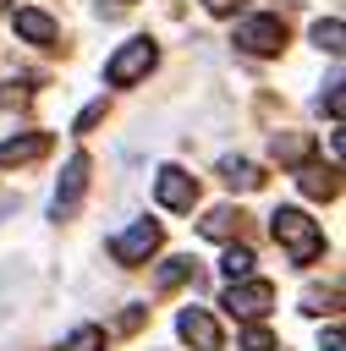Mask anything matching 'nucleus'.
<instances>
[{"instance_id":"1","label":"nucleus","mask_w":346,"mask_h":351,"mask_svg":"<svg viewBox=\"0 0 346 351\" xmlns=\"http://www.w3.org/2000/svg\"><path fill=\"white\" fill-rule=\"evenodd\" d=\"M269 230H275V241L291 252V263H313V258L324 252V236H319V225H313L302 208H275V214H269Z\"/></svg>"},{"instance_id":"2","label":"nucleus","mask_w":346,"mask_h":351,"mask_svg":"<svg viewBox=\"0 0 346 351\" xmlns=\"http://www.w3.org/2000/svg\"><path fill=\"white\" fill-rule=\"evenodd\" d=\"M154 60H159L154 38H132V44H121V49L104 60V82H110V88H132L137 77L154 71Z\"/></svg>"},{"instance_id":"3","label":"nucleus","mask_w":346,"mask_h":351,"mask_svg":"<svg viewBox=\"0 0 346 351\" xmlns=\"http://www.w3.org/2000/svg\"><path fill=\"white\" fill-rule=\"evenodd\" d=\"M269 302H275V285H269V280H231V285H225V313H231V318L258 324V318L269 313Z\"/></svg>"},{"instance_id":"4","label":"nucleus","mask_w":346,"mask_h":351,"mask_svg":"<svg viewBox=\"0 0 346 351\" xmlns=\"http://www.w3.org/2000/svg\"><path fill=\"white\" fill-rule=\"evenodd\" d=\"M159 241H165V230H159L154 219H137V225H126V230H121V236L110 241V258L132 269V263H143V258H148V252H154Z\"/></svg>"},{"instance_id":"5","label":"nucleus","mask_w":346,"mask_h":351,"mask_svg":"<svg viewBox=\"0 0 346 351\" xmlns=\"http://www.w3.org/2000/svg\"><path fill=\"white\" fill-rule=\"evenodd\" d=\"M82 192H88V154H71V159H66V170H60V186H55L49 214H55V219H71V214H77V203H82Z\"/></svg>"},{"instance_id":"6","label":"nucleus","mask_w":346,"mask_h":351,"mask_svg":"<svg viewBox=\"0 0 346 351\" xmlns=\"http://www.w3.org/2000/svg\"><path fill=\"white\" fill-rule=\"evenodd\" d=\"M236 44H242L247 55H275V49L286 44V22H280V16H247V22L236 27Z\"/></svg>"},{"instance_id":"7","label":"nucleus","mask_w":346,"mask_h":351,"mask_svg":"<svg viewBox=\"0 0 346 351\" xmlns=\"http://www.w3.org/2000/svg\"><path fill=\"white\" fill-rule=\"evenodd\" d=\"M154 197H159L165 208H176V214H181V208H192V203H198V181H192L181 165H165V170L154 176Z\"/></svg>"},{"instance_id":"8","label":"nucleus","mask_w":346,"mask_h":351,"mask_svg":"<svg viewBox=\"0 0 346 351\" xmlns=\"http://www.w3.org/2000/svg\"><path fill=\"white\" fill-rule=\"evenodd\" d=\"M11 22H16V33H22L27 44H38V49H55V44H60V22L44 16V11H33V5H22Z\"/></svg>"},{"instance_id":"9","label":"nucleus","mask_w":346,"mask_h":351,"mask_svg":"<svg viewBox=\"0 0 346 351\" xmlns=\"http://www.w3.org/2000/svg\"><path fill=\"white\" fill-rule=\"evenodd\" d=\"M176 329H181V340H192L198 351H220V324H214L203 307H181Z\"/></svg>"},{"instance_id":"10","label":"nucleus","mask_w":346,"mask_h":351,"mask_svg":"<svg viewBox=\"0 0 346 351\" xmlns=\"http://www.w3.org/2000/svg\"><path fill=\"white\" fill-rule=\"evenodd\" d=\"M44 154H49V132L5 137V143H0V170H11V165H33V159H44Z\"/></svg>"},{"instance_id":"11","label":"nucleus","mask_w":346,"mask_h":351,"mask_svg":"<svg viewBox=\"0 0 346 351\" xmlns=\"http://www.w3.org/2000/svg\"><path fill=\"white\" fill-rule=\"evenodd\" d=\"M297 186H302V197H341V170L335 165H302Z\"/></svg>"},{"instance_id":"12","label":"nucleus","mask_w":346,"mask_h":351,"mask_svg":"<svg viewBox=\"0 0 346 351\" xmlns=\"http://www.w3.org/2000/svg\"><path fill=\"white\" fill-rule=\"evenodd\" d=\"M242 219H247V214L225 203V208H209V219H198V230H203L209 241H231V236H242Z\"/></svg>"},{"instance_id":"13","label":"nucleus","mask_w":346,"mask_h":351,"mask_svg":"<svg viewBox=\"0 0 346 351\" xmlns=\"http://www.w3.org/2000/svg\"><path fill=\"white\" fill-rule=\"evenodd\" d=\"M220 181L236 186V192H258V186H264V170H258L253 159H220Z\"/></svg>"},{"instance_id":"14","label":"nucleus","mask_w":346,"mask_h":351,"mask_svg":"<svg viewBox=\"0 0 346 351\" xmlns=\"http://www.w3.org/2000/svg\"><path fill=\"white\" fill-rule=\"evenodd\" d=\"M308 154H313V137H308V132H275V159L302 165Z\"/></svg>"},{"instance_id":"15","label":"nucleus","mask_w":346,"mask_h":351,"mask_svg":"<svg viewBox=\"0 0 346 351\" xmlns=\"http://www.w3.org/2000/svg\"><path fill=\"white\" fill-rule=\"evenodd\" d=\"M220 274H225V285H231V280H247V274H253V247H231V252L220 258Z\"/></svg>"},{"instance_id":"16","label":"nucleus","mask_w":346,"mask_h":351,"mask_svg":"<svg viewBox=\"0 0 346 351\" xmlns=\"http://www.w3.org/2000/svg\"><path fill=\"white\" fill-rule=\"evenodd\" d=\"M341 38H346V27H341V16H330V22H313V44H319V49H330V55H341Z\"/></svg>"},{"instance_id":"17","label":"nucleus","mask_w":346,"mask_h":351,"mask_svg":"<svg viewBox=\"0 0 346 351\" xmlns=\"http://www.w3.org/2000/svg\"><path fill=\"white\" fill-rule=\"evenodd\" d=\"M192 274H198V269H192V258H170V263L154 274V285H159V291H170V285H181V280H192Z\"/></svg>"},{"instance_id":"18","label":"nucleus","mask_w":346,"mask_h":351,"mask_svg":"<svg viewBox=\"0 0 346 351\" xmlns=\"http://www.w3.org/2000/svg\"><path fill=\"white\" fill-rule=\"evenodd\" d=\"M99 346H104V329H99V324H82V329H71V335H66V346H60V351H99Z\"/></svg>"},{"instance_id":"19","label":"nucleus","mask_w":346,"mask_h":351,"mask_svg":"<svg viewBox=\"0 0 346 351\" xmlns=\"http://www.w3.org/2000/svg\"><path fill=\"white\" fill-rule=\"evenodd\" d=\"M242 351H275V335H269L264 324H247V329H242Z\"/></svg>"},{"instance_id":"20","label":"nucleus","mask_w":346,"mask_h":351,"mask_svg":"<svg viewBox=\"0 0 346 351\" xmlns=\"http://www.w3.org/2000/svg\"><path fill=\"white\" fill-rule=\"evenodd\" d=\"M324 307H335V291H330V296H324V291H308V296H302V313H313V318H319Z\"/></svg>"},{"instance_id":"21","label":"nucleus","mask_w":346,"mask_h":351,"mask_svg":"<svg viewBox=\"0 0 346 351\" xmlns=\"http://www.w3.org/2000/svg\"><path fill=\"white\" fill-rule=\"evenodd\" d=\"M319 110H324L330 121H341V82H330V93L319 99Z\"/></svg>"},{"instance_id":"22","label":"nucleus","mask_w":346,"mask_h":351,"mask_svg":"<svg viewBox=\"0 0 346 351\" xmlns=\"http://www.w3.org/2000/svg\"><path fill=\"white\" fill-rule=\"evenodd\" d=\"M99 121H104V99H99V104H88V110L77 115V132H88V126H99Z\"/></svg>"},{"instance_id":"23","label":"nucleus","mask_w":346,"mask_h":351,"mask_svg":"<svg viewBox=\"0 0 346 351\" xmlns=\"http://www.w3.org/2000/svg\"><path fill=\"white\" fill-rule=\"evenodd\" d=\"M22 99H27V93H22L16 82H0V110H11V104H22Z\"/></svg>"},{"instance_id":"24","label":"nucleus","mask_w":346,"mask_h":351,"mask_svg":"<svg viewBox=\"0 0 346 351\" xmlns=\"http://www.w3.org/2000/svg\"><path fill=\"white\" fill-rule=\"evenodd\" d=\"M143 318H148V313H143V307H126V313H121V329H126V335H132V329H143Z\"/></svg>"},{"instance_id":"25","label":"nucleus","mask_w":346,"mask_h":351,"mask_svg":"<svg viewBox=\"0 0 346 351\" xmlns=\"http://www.w3.org/2000/svg\"><path fill=\"white\" fill-rule=\"evenodd\" d=\"M319 351H346V340H341V329H335V324L324 329V340H319Z\"/></svg>"},{"instance_id":"26","label":"nucleus","mask_w":346,"mask_h":351,"mask_svg":"<svg viewBox=\"0 0 346 351\" xmlns=\"http://www.w3.org/2000/svg\"><path fill=\"white\" fill-rule=\"evenodd\" d=\"M203 5H209V11H214V16H231V11H236V5H242V0H203Z\"/></svg>"},{"instance_id":"27","label":"nucleus","mask_w":346,"mask_h":351,"mask_svg":"<svg viewBox=\"0 0 346 351\" xmlns=\"http://www.w3.org/2000/svg\"><path fill=\"white\" fill-rule=\"evenodd\" d=\"M0 11H5V0H0Z\"/></svg>"}]
</instances>
